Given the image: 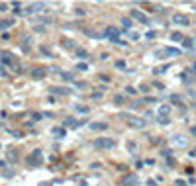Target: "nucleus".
Segmentation results:
<instances>
[{"mask_svg": "<svg viewBox=\"0 0 196 186\" xmlns=\"http://www.w3.org/2000/svg\"><path fill=\"white\" fill-rule=\"evenodd\" d=\"M94 149H102V151H108V149H114L118 145L116 139H112V137H98V139H94Z\"/></svg>", "mask_w": 196, "mask_h": 186, "instance_id": "obj_1", "label": "nucleus"}, {"mask_svg": "<svg viewBox=\"0 0 196 186\" xmlns=\"http://www.w3.org/2000/svg\"><path fill=\"white\" fill-rule=\"evenodd\" d=\"M41 161H43V151H41V149H33L32 155L26 159V163L30 165V167H39Z\"/></svg>", "mask_w": 196, "mask_h": 186, "instance_id": "obj_2", "label": "nucleus"}, {"mask_svg": "<svg viewBox=\"0 0 196 186\" xmlns=\"http://www.w3.org/2000/svg\"><path fill=\"white\" fill-rule=\"evenodd\" d=\"M173 24L175 26H190V18L184 16V14H173Z\"/></svg>", "mask_w": 196, "mask_h": 186, "instance_id": "obj_3", "label": "nucleus"}, {"mask_svg": "<svg viewBox=\"0 0 196 186\" xmlns=\"http://www.w3.org/2000/svg\"><path fill=\"white\" fill-rule=\"evenodd\" d=\"M128 123H130L131 128H135V129H143L145 125H147V122H145V118H135V116H130V120H128Z\"/></svg>", "mask_w": 196, "mask_h": 186, "instance_id": "obj_4", "label": "nucleus"}, {"mask_svg": "<svg viewBox=\"0 0 196 186\" xmlns=\"http://www.w3.org/2000/svg\"><path fill=\"white\" fill-rule=\"evenodd\" d=\"M102 37L112 39V37H120V30L116 26H106V30L102 32Z\"/></svg>", "mask_w": 196, "mask_h": 186, "instance_id": "obj_5", "label": "nucleus"}, {"mask_svg": "<svg viewBox=\"0 0 196 186\" xmlns=\"http://www.w3.org/2000/svg\"><path fill=\"white\" fill-rule=\"evenodd\" d=\"M6 161L8 163H18L20 161V149H16V147H12V149H8L6 151Z\"/></svg>", "mask_w": 196, "mask_h": 186, "instance_id": "obj_6", "label": "nucleus"}, {"mask_svg": "<svg viewBox=\"0 0 196 186\" xmlns=\"http://www.w3.org/2000/svg\"><path fill=\"white\" fill-rule=\"evenodd\" d=\"M139 184V176L137 174H128L122 182H120V186H137Z\"/></svg>", "mask_w": 196, "mask_h": 186, "instance_id": "obj_7", "label": "nucleus"}, {"mask_svg": "<svg viewBox=\"0 0 196 186\" xmlns=\"http://www.w3.org/2000/svg\"><path fill=\"white\" fill-rule=\"evenodd\" d=\"M35 12H45V4L43 2H33L32 6L26 8V14H35Z\"/></svg>", "mask_w": 196, "mask_h": 186, "instance_id": "obj_8", "label": "nucleus"}, {"mask_svg": "<svg viewBox=\"0 0 196 186\" xmlns=\"http://www.w3.org/2000/svg\"><path fill=\"white\" fill-rule=\"evenodd\" d=\"M130 16H131L133 20H137V22H141V24H147V22H149V20H147V16H145L141 10H131Z\"/></svg>", "mask_w": 196, "mask_h": 186, "instance_id": "obj_9", "label": "nucleus"}, {"mask_svg": "<svg viewBox=\"0 0 196 186\" xmlns=\"http://www.w3.org/2000/svg\"><path fill=\"white\" fill-rule=\"evenodd\" d=\"M22 51H26V53L32 51V35H24L22 37Z\"/></svg>", "mask_w": 196, "mask_h": 186, "instance_id": "obj_10", "label": "nucleus"}, {"mask_svg": "<svg viewBox=\"0 0 196 186\" xmlns=\"http://www.w3.org/2000/svg\"><path fill=\"white\" fill-rule=\"evenodd\" d=\"M43 77H45V69H43V67H35V69H32V78L41 80Z\"/></svg>", "mask_w": 196, "mask_h": 186, "instance_id": "obj_11", "label": "nucleus"}, {"mask_svg": "<svg viewBox=\"0 0 196 186\" xmlns=\"http://www.w3.org/2000/svg\"><path fill=\"white\" fill-rule=\"evenodd\" d=\"M173 143H175L176 147H186V145H188V139L183 137V135H173Z\"/></svg>", "mask_w": 196, "mask_h": 186, "instance_id": "obj_12", "label": "nucleus"}, {"mask_svg": "<svg viewBox=\"0 0 196 186\" xmlns=\"http://www.w3.org/2000/svg\"><path fill=\"white\" fill-rule=\"evenodd\" d=\"M77 125H78V122L73 118V116H69V118L63 120V128H77Z\"/></svg>", "mask_w": 196, "mask_h": 186, "instance_id": "obj_13", "label": "nucleus"}, {"mask_svg": "<svg viewBox=\"0 0 196 186\" xmlns=\"http://www.w3.org/2000/svg\"><path fill=\"white\" fill-rule=\"evenodd\" d=\"M49 92H51V94H59V96L69 94V90H67V88H61V86H51V88H49Z\"/></svg>", "mask_w": 196, "mask_h": 186, "instance_id": "obj_14", "label": "nucleus"}, {"mask_svg": "<svg viewBox=\"0 0 196 186\" xmlns=\"http://www.w3.org/2000/svg\"><path fill=\"white\" fill-rule=\"evenodd\" d=\"M169 114H171V106L169 104H163V106L159 108V116H161V118H169Z\"/></svg>", "mask_w": 196, "mask_h": 186, "instance_id": "obj_15", "label": "nucleus"}, {"mask_svg": "<svg viewBox=\"0 0 196 186\" xmlns=\"http://www.w3.org/2000/svg\"><path fill=\"white\" fill-rule=\"evenodd\" d=\"M63 47H65V49H73V51H77V49H78L77 43L71 41V39H63Z\"/></svg>", "mask_w": 196, "mask_h": 186, "instance_id": "obj_16", "label": "nucleus"}, {"mask_svg": "<svg viewBox=\"0 0 196 186\" xmlns=\"http://www.w3.org/2000/svg\"><path fill=\"white\" fill-rule=\"evenodd\" d=\"M75 57H78V59H88V51H86V49H80V47H78L77 51H75Z\"/></svg>", "mask_w": 196, "mask_h": 186, "instance_id": "obj_17", "label": "nucleus"}, {"mask_svg": "<svg viewBox=\"0 0 196 186\" xmlns=\"http://www.w3.org/2000/svg\"><path fill=\"white\" fill-rule=\"evenodd\" d=\"M106 128H108L106 122H92L90 123V129H106Z\"/></svg>", "mask_w": 196, "mask_h": 186, "instance_id": "obj_18", "label": "nucleus"}, {"mask_svg": "<svg viewBox=\"0 0 196 186\" xmlns=\"http://www.w3.org/2000/svg\"><path fill=\"white\" fill-rule=\"evenodd\" d=\"M171 39H173V41H180V43H183V41H184V35L180 32H175V33H171Z\"/></svg>", "mask_w": 196, "mask_h": 186, "instance_id": "obj_19", "label": "nucleus"}, {"mask_svg": "<svg viewBox=\"0 0 196 186\" xmlns=\"http://www.w3.org/2000/svg\"><path fill=\"white\" fill-rule=\"evenodd\" d=\"M165 51H167V55H173V57L180 55V49H175V47H165Z\"/></svg>", "mask_w": 196, "mask_h": 186, "instance_id": "obj_20", "label": "nucleus"}, {"mask_svg": "<svg viewBox=\"0 0 196 186\" xmlns=\"http://www.w3.org/2000/svg\"><path fill=\"white\" fill-rule=\"evenodd\" d=\"M61 77L65 78V80H71V82H75V73H67V71H63V73H61Z\"/></svg>", "mask_w": 196, "mask_h": 186, "instance_id": "obj_21", "label": "nucleus"}, {"mask_svg": "<svg viewBox=\"0 0 196 186\" xmlns=\"http://www.w3.org/2000/svg\"><path fill=\"white\" fill-rule=\"evenodd\" d=\"M51 131H53L55 137H63V135H65V128H53Z\"/></svg>", "mask_w": 196, "mask_h": 186, "instance_id": "obj_22", "label": "nucleus"}, {"mask_svg": "<svg viewBox=\"0 0 196 186\" xmlns=\"http://www.w3.org/2000/svg\"><path fill=\"white\" fill-rule=\"evenodd\" d=\"M39 53H43V55H45V57H49V59L53 57V53L49 51V49H47L45 45H39Z\"/></svg>", "mask_w": 196, "mask_h": 186, "instance_id": "obj_23", "label": "nucleus"}, {"mask_svg": "<svg viewBox=\"0 0 196 186\" xmlns=\"http://www.w3.org/2000/svg\"><path fill=\"white\" fill-rule=\"evenodd\" d=\"M167 71H169V65H163V67H157L153 73H155V75H165Z\"/></svg>", "mask_w": 196, "mask_h": 186, "instance_id": "obj_24", "label": "nucleus"}, {"mask_svg": "<svg viewBox=\"0 0 196 186\" xmlns=\"http://www.w3.org/2000/svg\"><path fill=\"white\" fill-rule=\"evenodd\" d=\"M114 102L120 106V104H124V102H125V96H124V94H116V96H114Z\"/></svg>", "mask_w": 196, "mask_h": 186, "instance_id": "obj_25", "label": "nucleus"}, {"mask_svg": "<svg viewBox=\"0 0 196 186\" xmlns=\"http://www.w3.org/2000/svg\"><path fill=\"white\" fill-rule=\"evenodd\" d=\"M85 33L88 35V37H102V33H96L94 30H85Z\"/></svg>", "mask_w": 196, "mask_h": 186, "instance_id": "obj_26", "label": "nucleus"}, {"mask_svg": "<svg viewBox=\"0 0 196 186\" xmlns=\"http://www.w3.org/2000/svg\"><path fill=\"white\" fill-rule=\"evenodd\" d=\"M183 47H186V49H192V47H194V41H192V39H186V37H184Z\"/></svg>", "mask_w": 196, "mask_h": 186, "instance_id": "obj_27", "label": "nucleus"}, {"mask_svg": "<svg viewBox=\"0 0 196 186\" xmlns=\"http://www.w3.org/2000/svg\"><path fill=\"white\" fill-rule=\"evenodd\" d=\"M2 174H4L6 178H12L14 174H16V170H14V168H4V173H2Z\"/></svg>", "mask_w": 196, "mask_h": 186, "instance_id": "obj_28", "label": "nucleus"}, {"mask_svg": "<svg viewBox=\"0 0 196 186\" xmlns=\"http://www.w3.org/2000/svg\"><path fill=\"white\" fill-rule=\"evenodd\" d=\"M122 26H124L125 30H130L133 24H131V20H130V18H122Z\"/></svg>", "mask_w": 196, "mask_h": 186, "instance_id": "obj_29", "label": "nucleus"}, {"mask_svg": "<svg viewBox=\"0 0 196 186\" xmlns=\"http://www.w3.org/2000/svg\"><path fill=\"white\" fill-rule=\"evenodd\" d=\"M73 84H75V88H88V84L82 82V80H75Z\"/></svg>", "mask_w": 196, "mask_h": 186, "instance_id": "obj_30", "label": "nucleus"}, {"mask_svg": "<svg viewBox=\"0 0 196 186\" xmlns=\"http://www.w3.org/2000/svg\"><path fill=\"white\" fill-rule=\"evenodd\" d=\"M8 27H10V22H8V20H0V32H2V30H8Z\"/></svg>", "mask_w": 196, "mask_h": 186, "instance_id": "obj_31", "label": "nucleus"}, {"mask_svg": "<svg viewBox=\"0 0 196 186\" xmlns=\"http://www.w3.org/2000/svg\"><path fill=\"white\" fill-rule=\"evenodd\" d=\"M188 73H190V71H184V73H183V80H184V82H188V84H190V82H192V77H190Z\"/></svg>", "mask_w": 196, "mask_h": 186, "instance_id": "obj_32", "label": "nucleus"}, {"mask_svg": "<svg viewBox=\"0 0 196 186\" xmlns=\"http://www.w3.org/2000/svg\"><path fill=\"white\" fill-rule=\"evenodd\" d=\"M8 133L14 135V137H24V133H22V131H18V129H8Z\"/></svg>", "mask_w": 196, "mask_h": 186, "instance_id": "obj_33", "label": "nucleus"}, {"mask_svg": "<svg viewBox=\"0 0 196 186\" xmlns=\"http://www.w3.org/2000/svg\"><path fill=\"white\" fill-rule=\"evenodd\" d=\"M75 108H77L78 112H82V114H88V110H90V108H88V106H80V104H77Z\"/></svg>", "mask_w": 196, "mask_h": 186, "instance_id": "obj_34", "label": "nucleus"}, {"mask_svg": "<svg viewBox=\"0 0 196 186\" xmlns=\"http://www.w3.org/2000/svg\"><path fill=\"white\" fill-rule=\"evenodd\" d=\"M171 153H173L171 149H163V151H161V157H165V159H171Z\"/></svg>", "mask_w": 196, "mask_h": 186, "instance_id": "obj_35", "label": "nucleus"}, {"mask_svg": "<svg viewBox=\"0 0 196 186\" xmlns=\"http://www.w3.org/2000/svg\"><path fill=\"white\" fill-rule=\"evenodd\" d=\"M157 122L161 123V125H167V123H169L171 120H169V118H161V116H159V118H157Z\"/></svg>", "mask_w": 196, "mask_h": 186, "instance_id": "obj_36", "label": "nucleus"}, {"mask_svg": "<svg viewBox=\"0 0 196 186\" xmlns=\"http://www.w3.org/2000/svg\"><path fill=\"white\" fill-rule=\"evenodd\" d=\"M77 71H88V65H86V63H78L77 65Z\"/></svg>", "mask_w": 196, "mask_h": 186, "instance_id": "obj_37", "label": "nucleus"}, {"mask_svg": "<svg viewBox=\"0 0 196 186\" xmlns=\"http://www.w3.org/2000/svg\"><path fill=\"white\" fill-rule=\"evenodd\" d=\"M43 116H45V114H41V112L37 114V112H35V114H32V118H33V122H39V120H41Z\"/></svg>", "mask_w": 196, "mask_h": 186, "instance_id": "obj_38", "label": "nucleus"}, {"mask_svg": "<svg viewBox=\"0 0 196 186\" xmlns=\"http://www.w3.org/2000/svg\"><path fill=\"white\" fill-rule=\"evenodd\" d=\"M128 147H130V153H131V155H135V153H137V145H135V143H130Z\"/></svg>", "mask_w": 196, "mask_h": 186, "instance_id": "obj_39", "label": "nucleus"}, {"mask_svg": "<svg viewBox=\"0 0 196 186\" xmlns=\"http://www.w3.org/2000/svg\"><path fill=\"white\" fill-rule=\"evenodd\" d=\"M0 77H8V71H6L4 65H0Z\"/></svg>", "mask_w": 196, "mask_h": 186, "instance_id": "obj_40", "label": "nucleus"}, {"mask_svg": "<svg viewBox=\"0 0 196 186\" xmlns=\"http://www.w3.org/2000/svg\"><path fill=\"white\" fill-rule=\"evenodd\" d=\"M75 12H77V16H86V10H85V8H77Z\"/></svg>", "mask_w": 196, "mask_h": 186, "instance_id": "obj_41", "label": "nucleus"}, {"mask_svg": "<svg viewBox=\"0 0 196 186\" xmlns=\"http://www.w3.org/2000/svg\"><path fill=\"white\" fill-rule=\"evenodd\" d=\"M125 92H128V94H135L137 88H133V86H125Z\"/></svg>", "mask_w": 196, "mask_h": 186, "instance_id": "obj_42", "label": "nucleus"}, {"mask_svg": "<svg viewBox=\"0 0 196 186\" xmlns=\"http://www.w3.org/2000/svg\"><path fill=\"white\" fill-rule=\"evenodd\" d=\"M145 37H147V39H155L157 33H155V32H147V33H145Z\"/></svg>", "mask_w": 196, "mask_h": 186, "instance_id": "obj_43", "label": "nucleus"}, {"mask_svg": "<svg viewBox=\"0 0 196 186\" xmlns=\"http://www.w3.org/2000/svg\"><path fill=\"white\" fill-rule=\"evenodd\" d=\"M143 102H147V104H153V102H157V98H153V96H145V100Z\"/></svg>", "mask_w": 196, "mask_h": 186, "instance_id": "obj_44", "label": "nucleus"}, {"mask_svg": "<svg viewBox=\"0 0 196 186\" xmlns=\"http://www.w3.org/2000/svg\"><path fill=\"white\" fill-rule=\"evenodd\" d=\"M171 102H180V96L178 94H171Z\"/></svg>", "mask_w": 196, "mask_h": 186, "instance_id": "obj_45", "label": "nucleus"}, {"mask_svg": "<svg viewBox=\"0 0 196 186\" xmlns=\"http://www.w3.org/2000/svg\"><path fill=\"white\" fill-rule=\"evenodd\" d=\"M167 167H169V168L175 167V159H173V157H171V159H167Z\"/></svg>", "mask_w": 196, "mask_h": 186, "instance_id": "obj_46", "label": "nucleus"}, {"mask_svg": "<svg viewBox=\"0 0 196 186\" xmlns=\"http://www.w3.org/2000/svg\"><path fill=\"white\" fill-rule=\"evenodd\" d=\"M116 69H125V63L124 61H116Z\"/></svg>", "mask_w": 196, "mask_h": 186, "instance_id": "obj_47", "label": "nucleus"}, {"mask_svg": "<svg viewBox=\"0 0 196 186\" xmlns=\"http://www.w3.org/2000/svg\"><path fill=\"white\" fill-rule=\"evenodd\" d=\"M100 98H102V92H94L92 94V100H100Z\"/></svg>", "mask_w": 196, "mask_h": 186, "instance_id": "obj_48", "label": "nucleus"}, {"mask_svg": "<svg viewBox=\"0 0 196 186\" xmlns=\"http://www.w3.org/2000/svg\"><path fill=\"white\" fill-rule=\"evenodd\" d=\"M147 120H149V122L153 120V112H147V114H145V122H147Z\"/></svg>", "mask_w": 196, "mask_h": 186, "instance_id": "obj_49", "label": "nucleus"}, {"mask_svg": "<svg viewBox=\"0 0 196 186\" xmlns=\"http://www.w3.org/2000/svg\"><path fill=\"white\" fill-rule=\"evenodd\" d=\"M130 37H131V41H137V39H139V33H135V32H133V33L130 35Z\"/></svg>", "mask_w": 196, "mask_h": 186, "instance_id": "obj_50", "label": "nucleus"}, {"mask_svg": "<svg viewBox=\"0 0 196 186\" xmlns=\"http://www.w3.org/2000/svg\"><path fill=\"white\" fill-rule=\"evenodd\" d=\"M186 184H188V182H184V180H176L175 182V186H186Z\"/></svg>", "mask_w": 196, "mask_h": 186, "instance_id": "obj_51", "label": "nucleus"}, {"mask_svg": "<svg viewBox=\"0 0 196 186\" xmlns=\"http://www.w3.org/2000/svg\"><path fill=\"white\" fill-rule=\"evenodd\" d=\"M0 12H8V4H0Z\"/></svg>", "mask_w": 196, "mask_h": 186, "instance_id": "obj_52", "label": "nucleus"}, {"mask_svg": "<svg viewBox=\"0 0 196 186\" xmlns=\"http://www.w3.org/2000/svg\"><path fill=\"white\" fill-rule=\"evenodd\" d=\"M100 80H104V82H110V77H106V75H100Z\"/></svg>", "mask_w": 196, "mask_h": 186, "instance_id": "obj_53", "label": "nucleus"}, {"mask_svg": "<svg viewBox=\"0 0 196 186\" xmlns=\"http://www.w3.org/2000/svg\"><path fill=\"white\" fill-rule=\"evenodd\" d=\"M153 84H155V86H157L159 90H165V84H161V82H153Z\"/></svg>", "mask_w": 196, "mask_h": 186, "instance_id": "obj_54", "label": "nucleus"}, {"mask_svg": "<svg viewBox=\"0 0 196 186\" xmlns=\"http://www.w3.org/2000/svg\"><path fill=\"white\" fill-rule=\"evenodd\" d=\"M190 71H192V75L196 77V63H192V67H190Z\"/></svg>", "mask_w": 196, "mask_h": 186, "instance_id": "obj_55", "label": "nucleus"}, {"mask_svg": "<svg viewBox=\"0 0 196 186\" xmlns=\"http://www.w3.org/2000/svg\"><path fill=\"white\" fill-rule=\"evenodd\" d=\"M147 186H157V182L155 180H147Z\"/></svg>", "mask_w": 196, "mask_h": 186, "instance_id": "obj_56", "label": "nucleus"}, {"mask_svg": "<svg viewBox=\"0 0 196 186\" xmlns=\"http://www.w3.org/2000/svg\"><path fill=\"white\" fill-rule=\"evenodd\" d=\"M53 184H55V182H41L39 186H53Z\"/></svg>", "mask_w": 196, "mask_h": 186, "instance_id": "obj_57", "label": "nucleus"}, {"mask_svg": "<svg viewBox=\"0 0 196 186\" xmlns=\"http://www.w3.org/2000/svg\"><path fill=\"white\" fill-rule=\"evenodd\" d=\"M190 133H192V135L196 137V125H192V128H190Z\"/></svg>", "mask_w": 196, "mask_h": 186, "instance_id": "obj_58", "label": "nucleus"}, {"mask_svg": "<svg viewBox=\"0 0 196 186\" xmlns=\"http://www.w3.org/2000/svg\"><path fill=\"white\" fill-rule=\"evenodd\" d=\"M8 165V161H0V168H4Z\"/></svg>", "mask_w": 196, "mask_h": 186, "instance_id": "obj_59", "label": "nucleus"}, {"mask_svg": "<svg viewBox=\"0 0 196 186\" xmlns=\"http://www.w3.org/2000/svg\"><path fill=\"white\" fill-rule=\"evenodd\" d=\"M190 157H196V149L194 151H190Z\"/></svg>", "mask_w": 196, "mask_h": 186, "instance_id": "obj_60", "label": "nucleus"}, {"mask_svg": "<svg viewBox=\"0 0 196 186\" xmlns=\"http://www.w3.org/2000/svg\"><path fill=\"white\" fill-rule=\"evenodd\" d=\"M194 8H196V4H194Z\"/></svg>", "mask_w": 196, "mask_h": 186, "instance_id": "obj_61", "label": "nucleus"}]
</instances>
